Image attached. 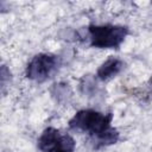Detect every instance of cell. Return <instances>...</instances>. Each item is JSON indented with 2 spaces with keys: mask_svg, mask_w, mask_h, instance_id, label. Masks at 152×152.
<instances>
[{
  "mask_svg": "<svg viewBox=\"0 0 152 152\" xmlns=\"http://www.w3.org/2000/svg\"><path fill=\"white\" fill-rule=\"evenodd\" d=\"M112 113L104 114L95 109H81L72 115L68 126L70 129L87 133L97 147L108 146L120 139V133L112 126Z\"/></svg>",
  "mask_w": 152,
  "mask_h": 152,
  "instance_id": "1",
  "label": "cell"
},
{
  "mask_svg": "<svg viewBox=\"0 0 152 152\" xmlns=\"http://www.w3.org/2000/svg\"><path fill=\"white\" fill-rule=\"evenodd\" d=\"M124 66H125V63L120 58L109 57L97 68L96 77L100 81H108L115 77L116 75H119L124 70Z\"/></svg>",
  "mask_w": 152,
  "mask_h": 152,
  "instance_id": "5",
  "label": "cell"
},
{
  "mask_svg": "<svg viewBox=\"0 0 152 152\" xmlns=\"http://www.w3.org/2000/svg\"><path fill=\"white\" fill-rule=\"evenodd\" d=\"M51 95L56 100V102L65 103L71 97V90L65 83H56L51 88Z\"/></svg>",
  "mask_w": 152,
  "mask_h": 152,
  "instance_id": "6",
  "label": "cell"
},
{
  "mask_svg": "<svg viewBox=\"0 0 152 152\" xmlns=\"http://www.w3.org/2000/svg\"><path fill=\"white\" fill-rule=\"evenodd\" d=\"M37 146L42 152H74L76 141L69 133H63L55 127H46L39 135Z\"/></svg>",
  "mask_w": 152,
  "mask_h": 152,
  "instance_id": "4",
  "label": "cell"
},
{
  "mask_svg": "<svg viewBox=\"0 0 152 152\" xmlns=\"http://www.w3.org/2000/svg\"><path fill=\"white\" fill-rule=\"evenodd\" d=\"M129 31L122 25H89V44L96 49H119Z\"/></svg>",
  "mask_w": 152,
  "mask_h": 152,
  "instance_id": "2",
  "label": "cell"
},
{
  "mask_svg": "<svg viewBox=\"0 0 152 152\" xmlns=\"http://www.w3.org/2000/svg\"><path fill=\"white\" fill-rule=\"evenodd\" d=\"M61 65V59L57 55L49 52H40L34 55L27 63L25 76L37 83H43L52 77Z\"/></svg>",
  "mask_w": 152,
  "mask_h": 152,
  "instance_id": "3",
  "label": "cell"
}]
</instances>
